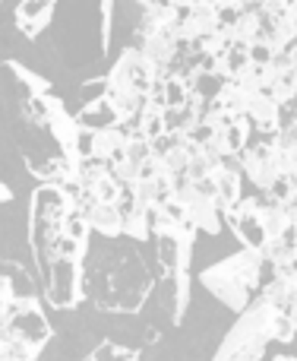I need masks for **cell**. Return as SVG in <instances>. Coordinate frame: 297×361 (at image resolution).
Here are the masks:
<instances>
[{
    "instance_id": "9",
    "label": "cell",
    "mask_w": 297,
    "mask_h": 361,
    "mask_svg": "<svg viewBox=\"0 0 297 361\" xmlns=\"http://www.w3.org/2000/svg\"><path fill=\"white\" fill-rule=\"evenodd\" d=\"M161 305H165V314L171 317V324H180L184 320V311L190 305V269H174V273L161 276Z\"/></svg>"
},
{
    "instance_id": "29",
    "label": "cell",
    "mask_w": 297,
    "mask_h": 361,
    "mask_svg": "<svg viewBox=\"0 0 297 361\" xmlns=\"http://www.w3.org/2000/svg\"><path fill=\"white\" fill-rule=\"evenodd\" d=\"M0 361H10V358H6V355H4V349H0Z\"/></svg>"
},
{
    "instance_id": "28",
    "label": "cell",
    "mask_w": 297,
    "mask_h": 361,
    "mask_svg": "<svg viewBox=\"0 0 297 361\" xmlns=\"http://www.w3.org/2000/svg\"><path fill=\"white\" fill-rule=\"evenodd\" d=\"M272 361H297V358H294V355H275Z\"/></svg>"
},
{
    "instance_id": "17",
    "label": "cell",
    "mask_w": 297,
    "mask_h": 361,
    "mask_svg": "<svg viewBox=\"0 0 297 361\" xmlns=\"http://www.w3.org/2000/svg\"><path fill=\"white\" fill-rule=\"evenodd\" d=\"M234 29V42L241 44H253L260 38V13H241V16L231 23Z\"/></svg>"
},
{
    "instance_id": "21",
    "label": "cell",
    "mask_w": 297,
    "mask_h": 361,
    "mask_svg": "<svg viewBox=\"0 0 297 361\" xmlns=\"http://www.w3.org/2000/svg\"><path fill=\"white\" fill-rule=\"evenodd\" d=\"M80 95H82V102L105 99V95H108V73H101V76H92V80H86V82H82V89H80Z\"/></svg>"
},
{
    "instance_id": "10",
    "label": "cell",
    "mask_w": 297,
    "mask_h": 361,
    "mask_svg": "<svg viewBox=\"0 0 297 361\" xmlns=\"http://www.w3.org/2000/svg\"><path fill=\"white\" fill-rule=\"evenodd\" d=\"M80 209L89 222V231H99L105 238L124 235V212L118 203H80Z\"/></svg>"
},
{
    "instance_id": "5",
    "label": "cell",
    "mask_w": 297,
    "mask_h": 361,
    "mask_svg": "<svg viewBox=\"0 0 297 361\" xmlns=\"http://www.w3.org/2000/svg\"><path fill=\"white\" fill-rule=\"evenodd\" d=\"M174 200L187 209V219L196 225V231L203 235H218L222 231V209H218L215 197L206 193L196 180H187V178H177V190H174Z\"/></svg>"
},
{
    "instance_id": "8",
    "label": "cell",
    "mask_w": 297,
    "mask_h": 361,
    "mask_svg": "<svg viewBox=\"0 0 297 361\" xmlns=\"http://www.w3.org/2000/svg\"><path fill=\"white\" fill-rule=\"evenodd\" d=\"M127 10H130V19H133V32L139 35H148V32H155L158 25L165 23H174V19L180 16V10H174V6H168L165 0H124Z\"/></svg>"
},
{
    "instance_id": "18",
    "label": "cell",
    "mask_w": 297,
    "mask_h": 361,
    "mask_svg": "<svg viewBox=\"0 0 297 361\" xmlns=\"http://www.w3.org/2000/svg\"><path fill=\"white\" fill-rule=\"evenodd\" d=\"M190 82H187V76L180 73H171L165 80V108H180L187 99H190Z\"/></svg>"
},
{
    "instance_id": "1",
    "label": "cell",
    "mask_w": 297,
    "mask_h": 361,
    "mask_svg": "<svg viewBox=\"0 0 297 361\" xmlns=\"http://www.w3.org/2000/svg\"><path fill=\"white\" fill-rule=\"evenodd\" d=\"M263 269H266V260H263L260 247H241L237 254L225 257V260L212 263L199 273V282L222 301L225 307H231L234 314H241L250 301L260 295L263 288Z\"/></svg>"
},
{
    "instance_id": "14",
    "label": "cell",
    "mask_w": 297,
    "mask_h": 361,
    "mask_svg": "<svg viewBox=\"0 0 297 361\" xmlns=\"http://www.w3.org/2000/svg\"><path fill=\"white\" fill-rule=\"evenodd\" d=\"M187 16H190V23H193V29H196L199 38L218 32V25H222V10H218L212 0H196V4L187 10Z\"/></svg>"
},
{
    "instance_id": "27",
    "label": "cell",
    "mask_w": 297,
    "mask_h": 361,
    "mask_svg": "<svg viewBox=\"0 0 297 361\" xmlns=\"http://www.w3.org/2000/svg\"><path fill=\"white\" fill-rule=\"evenodd\" d=\"M10 197H13V193H10V187H6L4 180H0V203H6V200H10Z\"/></svg>"
},
{
    "instance_id": "19",
    "label": "cell",
    "mask_w": 297,
    "mask_h": 361,
    "mask_svg": "<svg viewBox=\"0 0 297 361\" xmlns=\"http://www.w3.org/2000/svg\"><path fill=\"white\" fill-rule=\"evenodd\" d=\"M269 95H272L279 105H291V102L297 99V73H294V70L275 76V82L269 86Z\"/></svg>"
},
{
    "instance_id": "3",
    "label": "cell",
    "mask_w": 297,
    "mask_h": 361,
    "mask_svg": "<svg viewBox=\"0 0 297 361\" xmlns=\"http://www.w3.org/2000/svg\"><path fill=\"white\" fill-rule=\"evenodd\" d=\"M158 80V70L148 57L139 51V44L120 51V57L108 70V95L105 99L114 105L120 121L137 118L148 102V89Z\"/></svg>"
},
{
    "instance_id": "13",
    "label": "cell",
    "mask_w": 297,
    "mask_h": 361,
    "mask_svg": "<svg viewBox=\"0 0 297 361\" xmlns=\"http://www.w3.org/2000/svg\"><path fill=\"white\" fill-rule=\"evenodd\" d=\"M127 140H130V137H127L120 127H105V130H95L92 133V159L111 165L114 159L124 156Z\"/></svg>"
},
{
    "instance_id": "12",
    "label": "cell",
    "mask_w": 297,
    "mask_h": 361,
    "mask_svg": "<svg viewBox=\"0 0 297 361\" xmlns=\"http://www.w3.org/2000/svg\"><path fill=\"white\" fill-rule=\"evenodd\" d=\"M76 124L89 127V130H105V127H118L120 118L108 99H95V102H82V108L76 111Z\"/></svg>"
},
{
    "instance_id": "25",
    "label": "cell",
    "mask_w": 297,
    "mask_h": 361,
    "mask_svg": "<svg viewBox=\"0 0 297 361\" xmlns=\"http://www.w3.org/2000/svg\"><path fill=\"white\" fill-rule=\"evenodd\" d=\"M165 4H168V6H174V10H180V13H187L193 4H196V0H165Z\"/></svg>"
},
{
    "instance_id": "15",
    "label": "cell",
    "mask_w": 297,
    "mask_h": 361,
    "mask_svg": "<svg viewBox=\"0 0 297 361\" xmlns=\"http://www.w3.org/2000/svg\"><path fill=\"white\" fill-rule=\"evenodd\" d=\"M218 102L225 105V111L231 114V118H241V114H247V108H250V99H253V92H247V89H241L234 80H228L222 86V92L215 95Z\"/></svg>"
},
{
    "instance_id": "2",
    "label": "cell",
    "mask_w": 297,
    "mask_h": 361,
    "mask_svg": "<svg viewBox=\"0 0 297 361\" xmlns=\"http://www.w3.org/2000/svg\"><path fill=\"white\" fill-rule=\"evenodd\" d=\"M282 314H285L282 307L256 295L234 320V326L225 333L212 361H260L266 355L269 343H275V336H279Z\"/></svg>"
},
{
    "instance_id": "22",
    "label": "cell",
    "mask_w": 297,
    "mask_h": 361,
    "mask_svg": "<svg viewBox=\"0 0 297 361\" xmlns=\"http://www.w3.org/2000/svg\"><path fill=\"white\" fill-rule=\"evenodd\" d=\"M272 54H275V51L269 48V44H263V42H253V44H250V61L260 63V67H266V63L272 61Z\"/></svg>"
},
{
    "instance_id": "6",
    "label": "cell",
    "mask_w": 297,
    "mask_h": 361,
    "mask_svg": "<svg viewBox=\"0 0 297 361\" xmlns=\"http://www.w3.org/2000/svg\"><path fill=\"white\" fill-rule=\"evenodd\" d=\"M6 317H10V330L16 333L19 339H25V343L38 345V349L51 339V324H48V317H44V311H42L35 295L16 298L10 305V311H6Z\"/></svg>"
},
{
    "instance_id": "11",
    "label": "cell",
    "mask_w": 297,
    "mask_h": 361,
    "mask_svg": "<svg viewBox=\"0 0 297 361\" xmlns=\"http://www.w3.org/2000/svg\"><path fill=\"white\" fill-rule=\"evenodd\" d=\"M247 118H250V124H253L256 133H275L279 130L282 105L269 92H253L250 108H247Z\"/></svg>"
},
{
    "instance_id": "7",
    "label": "cell",
    "mask_w": 297,
    "mask_h": 361,
    "mask_svg": "<svg viewBox=\"0 0 297 361\" xmlns=\"http://www.w3.org/2000/svg\"><path fill=\"white\" fill-rule=\"evenodd\" d=\"M54 10H57V0H19L16 10H13V23L23 32V38L35 42L54 23Z\"/></svg>"
},
{
    "instance_id": "24",
    "label": "cell",
    "mask_w": 297,
    "mask_h": 361,
    "mask_svg": "<svg viewBox=\"0 0 297 361\" xmlns=\"http://www.w3.org/2000/svg\"><path fill=\"white\" fill-rule=\"evenodd\" d=\"M285 314H288V320L294 324V330H297V288H294V295H291V301H288V307H285Z\"/></svg>"
},
{
    "instance_id": "16",
    "label": "cell",
    "mask_w": 297,
    "mask_h": 361,
    "mask_svg": "<svg viewBox=\"0 0 297 361\" xmlns=\"http://www.w3.org/2000/svg\"><path fill=\"white\" fill-rule=\"evenodd\" d=\"M111 25H114V0H99V57L111 48Z\"/></svg>"
},
{
    "instance_id": "20",
    "label": "cell",
    "mask_w": 297,
    "mask_h": 361,
    "mask_svg": "<svg viewBox=\"0 0 297 361\" xmlns=\"http://www.w3.org/2000/svg\"><path fill=\"white\" fill-rule=\"evenodd\" d=\"M212 169H215V165H212L209 159L203 156V149H199L196 156H190V162H187V171H184L180 178H187V180H203V178L212 175Z\"/></svg>"
},
{
    "instance_id": "26",
    "label": "cell",
    "mask_w": 297,
    "mask_h": 361,
    "mask_svg": "<svg viewBox=\"0 0 297 361\" xmlns=\"http://www.w3.org/2000/svg\"><path fill=\"white\" fill-rule=\"evenodd\" d=\"M285 51H288V61H291V70L297 73V42L291 44V48H285Z\"/></svg>"
},
{
    "instance_id": "4",
    "label": "cell",
    "mask_w": 297,
    "mask_h": 361,
    "mask_svg": "<svg viewBox=\"0 0 297 361\" xmlns=\"http://www.w3.org/2000/svg\"><path fill=\"white\" fill-rule=\"evenodd\" d=\"M42 286H44L48 305L57 307V311H67V307L80 305V298H82V257L57 254L54 260H51L48 273H44Z\"/></svg>"
},
{
    "instance_id": "23",
    "label": "cell",
    "mask_w": 297,
    "mask_h": 361,
    "mask_svg": "<svg viewBox=\"0 0 297 361\" xmlns=\"http://www.w3.org/2000/svg\"><path fill=\"white\" fill-rule=\"evenodd\" d=\"M13 301H16V292H13V286L4 279V276H0V314L10 311Z\"/></svg>"
}]
</instances>
